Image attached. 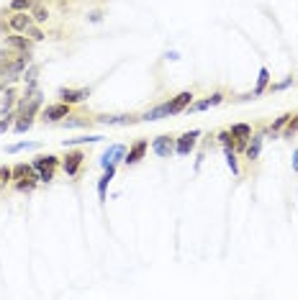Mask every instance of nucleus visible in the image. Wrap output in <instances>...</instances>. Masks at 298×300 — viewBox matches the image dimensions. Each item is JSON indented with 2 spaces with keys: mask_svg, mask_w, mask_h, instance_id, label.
Returning a JSON list of instances; mask_svg holds the SVG:
<instances>
[{
  "mask_svg": "<svg viewBox=\"0 0 298 300\" xmlns=\"http://www.w3.org/2000/svg\"><path fill=\"white\" fill-rule=\"evenodd\" d=\"M72 113V105L70 103H52V105H44L41 108V113H39V118L44 121V123H57V121H62V118H67Z\"/></svg>",
  "mask_w": 298,
  "mask_h": 300,
  "instance_id": "obj_1",
  "label": "nucleus"
},
{
  "mask_svg": "<svg viewBox=\"0 0 298 300\" xmlns=\"http://www.w3.org/2000/svg\"><path fill=\"white\" fill-rule=\"evenodd\" d=\"M198 136H201L198 128H193V131H185V134L175 136V154H178V157H188V154L196 149Z\"/></svg>",
  "mask_w": 298,
  "mask_h": 300,
  "instance_id": "obj_2",
  "label": "nucleus"
},
{
  "mask_svg": "<svg viewBox=\"0 0 298 300\" xmlns=\"http://www.w3.org/2000/svg\"><path fill=\"white\" fill-rule=\"evenodd\" d=\"M152 152H155L157 157H162V159L173 157V154H175V136H173V134H160V136H155V139H152Z\"/></svg>",
  "mask_w": 298,
  "mask_h": 300,
  "instance_id": "obj_3",
  "label": "nucleus"
},
{
  "mask_svg": "<svg viewBox=\"0 0 298 300\" xmlns=\"http://www.w3.org/2000/svg\"><path fill=\"white\" fill-rule=\"evenodd\" d=\"M82 162H85V152H80V149H72V152H67V157L59 162V167L65 169V175L77 177L80 169H82Z\"/></svg>",
  "mask_w": 298,
  "mask_h": 300,
  "instance_id": "obj_4",
  "label": "nucleus"
},
{
  "mask_svg": "<svg viewBox=\"0 0 298 300\" xmlns=\"http://www.w3.org/2000/svg\"><path fill=\"white\" fill-rule=\"evenodd\" d=\"M34 24V16L26 13V11H16L11 18H8V29L13 34H26V29Z\"/></svg>",
  "mask_w": 298,
  "mask_h": 300,
  "instance_id": "obj_5",
  "label": "nucleus"
},
{
  "mask_svg": "<svg viewBox=\"0 0 298 300\" xmlns=\"http://www.w3.org/2000/svg\"><path fill=\"white\" fill-rule=\"evenodd\" d=\"M90 98V88H59V100L62 103H70V105H75V103H82V100H88Z\"/></svg>",
  "mask_w": 298,
  "mask_h": 300,
  "instance_id": "obj_6",
  "label": "nucleus"
},
{
  "mask_svg": "<svg viewBox=\"0 0 298 300\" xmlns=\"http://www.w3.org/2000/svg\"><path fill=\"white\" fill-rule=\"evenodd\" d=\"M139 121H141V116H108V113L95 116V123H100V126H134Z\"/></svg>",
  "mask_w": 298,
  "mask_h": 300,
  "instance_id": "obj_7",
  "label": "nucleus"
},
{
  "mask_svg": "<svg viewBox=\"0 0 298 300\" xmlns=\"http://www.w3.org/2000/svg\"><path fill=\"white\" fill-rule=\"evenodd\" d=\"M146 149H149V141H146V139H136V141L129 146V152H126V159H123V162L129 164V167L136 164V162H141L144 154H146Z\"/></svg>",
  "mask_w": 298,
  "mask_h": 300,
  "instance_id": "obj_8",
  "label": "nucleus"
},
{
  "mask_svg": "<svg viewBox=\"0 0 298 300\" xmlns=\"http://www.w3.org/2000/svg\"><path fill=\"white\" fill-rule=\"evenodd\" d=\"M123 159H126V146H123V144H113V146H108V149L103 152L100 164L108 167V164H118V162H123Z\"/></svg>",
  "mask_w": 298,
  "mask_h": 300,
  "instance_id": "obj_9",
  "label": "nucleus"
},
{
  "mask_svg": "<svg viewBox=\"0 0 298 300\" xmlns=\"http://www.w3.org/2000/svg\"><path fill=\"white\" fill-rule=\"evenodd\" d=\"M219 103H224V93H214V95H208V98H203V100L190 103L185 111H188V113H201V111L214 108V105H219Z\"/></svg>",
  "mask_w": 298,
  "mask_h": 300,
  "instance_id": "obj_10",
  "label": "nucleus"
},
{
  "mask_svg": "<svg viewBox=\"0 0 298 300\" xmlns=\"http://www.w3.org/2000/svg\"><path fill=\"white\" fill-rule=\"evenodd\" d=\"M262 141H265V131H257V134L249 136V144H247V149H244V157H247L249 162L260 159V154H262Z\"/></svg>",
  "mask_w": 298,
  "mask_h": 300,
  "instance_id": "obj_11",
  "label": "nucleus"
},
{
  "mask_svg": "<svg viewBox=\"0 0 298 300\" xmlns=\"http://www.w3.org/2000/svg\"><path fill=\"white\" fill-rule=\"evenodd\" d=\"M6 47L16 49V52H31L34 39H29L26 34H11V36H6Z\"/></svg>",
  "mask_w": 298,
  "mask_h": 300,
  "instance_id": "obj_12",
  "label": "nucleus"
},
{
  "mask_svg": "<svg viewBox=\"0 0 298 300\" xmlns=\"http://www.w3.org/2000/svg\"><path fill=\"white\" fill-rule=\"evenodd\" d=\"M193 98H196L193 90H183V93H178L175 98H170V113H173V116H175V113H183L188 105L193 103Z\"/></svg>",
  "mask_w": 298,
  "mask_h": 300,
  "instance_id": "obj_13",
  "label": "nucleus"
},
{
  "mask_svg": "<svg viewBox=\"0 0 298 300\" xmlns=\"http://www.w3.org/2000/svg\"><path fill=\"white\" fill-rule=\"evenodd\" d=\"M173 113H170V100L155 105V108H149L146 113H141V121H160V118H170Z\"/></svg>",
  "mask_w": 298,
  "mask_h": 300,
  "instance_id": "obj_14",
  "label": "nucleus"
},
{
  "mask_svg": "<svg viewBox=\"0 0 298 300\" xmlns=\"http://www.w3.org/2000/svg\"><path fill=\"white\" fill-rule=\"evenodd\" d=\"M95 123V118H88V116H67L65 121H59V126L62 128H88V126H93Z\"/></svg>",
  "mask_w": 298,
  "mask_h": 300,
  "instance_id": "obj_15",
  "label": "nucleus"
},
{
  "mask_svg": "<svg viewBox=\"0 0 298 300\" xmlns=\"http://www.w3.org/2000/svg\"><path fill=\"white\" fill-rule=\"evenodd\" d=\"M105 172H103V177L98 180V198H100V203H105V190H108V182L113 180V175H116V164H108V167H103Z\"/></svg>",
  "mask_w": 298,
  "mask_h": 300,
  "instance_id": "obj_16",
  "label": "nucleus"
},
{
  "mask_svg": "<svg viewBox=\"0 0 298 300\" xmlns=\"http://www.w3.org/2000/svg\"><path fill=\"white\" fill-rule=\"evenodd\" d=\"M59 157H54V154H39L31 164H34V169H57L59 167Z\"/></svg>",
  "mask_w": 298,
  "mask_h": 300,
  "instance_id": "obj_17",
  "label": "nucleus"
},
{
  "mask_svg": "<svg viewBox=\"0 0 298 300\" xmlns=\"http://www.w3.org/2000/svg\"><path fill=\"white\" fill-rule=\"evenodd\" d=\"M270 85V70L267 67H260V77H257V88H254V98H260Z\"/></svg>",
  "mask_w": 298,
  "mask_h": 300,
  "instance_id": "obj_18",
  "label": "nucleus"
},
{
  "mask_svg": "<svg viewBox=\"0 0 298 300\" xmlns=\"http://www.w3.org/2000/svg\"><path fill=\"white\" fill-rule=\"evenodd\" d=\"M36 182H39V177H36V172H34V175H29V177L16 180V190H18V192H31V190L36 187Z\"/></svg>",
  "mask_w": 298,
  "mask_h": 300,
  "instance_id": "obj_19",
  "label": "nucleus"
},
{
  "mask_svg": "<svg viewBox=\"0 0 298 300\" xmlns=\"http://www.w3.org/2000/svg\"><path fill=\"white\" fill-rule=\"evenodd\" d=\"M229 131H231L234 141H237V139H249V136H252V126H247V123H234Z\"/></svg>",
  "mask_w": 298,
  "mask_h": 300,
  "instance_id": "obj_20",
  "label": "nucleus"
},
{
  "mask_svg": "<svg viewBox=\"0 0 298 300\" xmlns=\"http://www.w3.org/2000/svg\"><path fill=\"white\" fill-rule=\"evenodd\" d=\"M224 157H226V164L234 175H239V164H237V152H234V146H224Z\"/></svg>",
  "mask_w": 298,
  "mask_h": 300,
  "instance_id": "obj_21",
  "label": "nucleus"
},
{
  "mask_svg": "<svg viewBox=\"0 0 298 300\" xmlns=\"http://www.w3.org/2000/svg\"><path fill=\"white\" fill-rule=\"evenodd\" d=\"M31 126H34V116H18V121H13V131L24 134V131H29Z\"/></svg>",
  "mask_w": 298,
  "mask_h": 300,
  "instance_id": "obj_22",
  "label": "nucleus"
},
{
  "mask_svg": "<svg viewBox=\"0 0 298 300\" xmlns=\"http://www.w3.org/2000/svg\"><path fill=\"white\" fill-rule=\"evenodd\" d=\"M105 136H80V139H65V144L62 146H75V144H98V141H103Z\"/></svg>",
  "mask_w": 298,
  "mask_h": 300,
  "instance_id": "obj_23",
  "label": "nucleus"
},
{
  "mask_svg": "<svg viewBox=\"0 0 298 300\" xmlns=\"http://www.w3.org/2000/svg\"><path fill=\"white\" fill-rule=\"evenodd\" d=\"M36 169H34V164H16L13 167V180H21V177H29V175H34Z\"/></svg>",
  "mask_w": 298,
  "mask_h": 300,
  "instance_id": "obj_24",
  "label": "nucleus"
},
{
  "mask_svg": "<svg viewBox=\"0 0 298 300\" xmlns=\"http://www.w3.org/2000/svg\"><path fill=\"white\" fill-rule=\"evenodd\" d=\"M31 16H34V24H47V21H49V11L44 6H34Z\"/></svg>",
  "mask_w": 298,
  "mask_h": 300,
  "instance_id": "obj_25",
  "label": "nucleus"
},
{
  "mask_svg": "<svg viewBox=\"0 0 298 300\" xmlns=\"http://www.w3.org/2000/svg\"><path fill=\"white\" fill-rule=\"evenodd\" d=\"M36 6V0H11V13H16V11H29V8H34Z\"/></svg>",
  "mask_w": 298,
  "mask_h": 300,
  "instance_id": "obj_26",
  "label": "nucleus"
},
{
  "mask_svg": "<svg viewBox=\"0 0 298 300\" xmlns=\"http://www.w3.org/2000/svg\"><path fill=\"white\" fill-rule=\"evenodd\" d=\"M34 146H36L34 141H18V144H8L6 152H8V154H16V152H24V149H34Z\"/></svg>",
  "mask_w": 298,
  "mask_h": 300,
  "instance_id": "obj_27",
  "label": "nucleus"
},
{
  "mask_svg": "<svg viewBox=\"0 0 298 300\" xmlns=\"http://www.w3.org/2000/svg\"><path fill=\"white\" fill-rule=\"evenodd\" d=\"M16 88H6V98H3V111H11L13 108V100H16Z\"/></svg>",
  "mask_w": 298,
  "mask_h": 300,
  "instance_id": "obj_28",
  "label": "nucleus"
},
{
  "mask_svg": "<svg viewBox=\"0 0 298 300\" xmlns=\"http://www.w3.org/2000/svg\"><path fill=\"white\" fill-rule=\"evenodd\" d=\"M26 36H29V39H34V41H41V39H47V36H44V31H41V29H36L34 24L26 29Z\"/></svg>",
  "mask_w": 298,
  "mask_h": 300,
  "instance_id": "obj_29",
  "label": "nucleus"
},
{
  "mask_svg": "<svg viewBox=\"0 0 298 300\" xmlns=\"http://www.w3.org/2000/svg\"><path fill=\"white\" fill-rule=\"evenodd\" d=\"M39 182H52L54 180V169H36Z\"/></svg>",
  "mask_w": 298,
  "mask_h": 300,
  "instance_id": "obj_30",
  "label": "nucleus"
},
{
  "mask_svg": "<svg viewBox=\"0 0 298 300\" xmlns=\"http://www.w3.org/2000/svg\"><path fill=\"white\" fill-rule=\"evenodd\" d=\"M13 182V169L11 167H0V185Z\"/></svg>",
  "mask_w": 298,
  "mask_h": 300,
  "instance_id": "obj_31",
  "label": "nucleus"
},
{
  "mask_svg": "<svg viewBox=\"0 0 298 300\" xmlns=\"http://www.w3.org/2000/svg\"><path fill=\"white\" fill-rule=\"evenodd\" d=\"M13 118H16V113H8L3 121H0V134H6V131H11L13 128Z\"/></svg>",
  "mask_w": 298,
  "mask_h": 300,
  "instance_id": "obj_32",
  "label": "nucleus"
},
{
  "mask_svg": "<svg viewBox=\"0 0 298 300\" xmlns=\"http://www.w3.org/2000/svg\"><path fill=\"white\" fill-rule=\"evenodd\" d=\"M290 85H293V77H288V80H283V82H278V85H272V93H278V90H285V88H290Z\"/></svg>",
  "mask_w": 298,
  "mask_h": 300,
  "instance_id": "obj_33",
  "label": "nucleus"
},
{
  "mask_svg": "<svg viewBox=\"0 0 298 300\" xmlns=\"http://www.w3.org/2000/svg\"><path fill=\"white\" fill-rule=\"evenodd\" d=\"M293 172H298V149L293 152Z\"/></svg>",
  "mask_w": 298,
  "mask_h": 300,
  "instance_id": "obj_34",
  "label": "nucleus"
},
{
  "mask_svg": "<svg viewBox=\"0 0 298 300\" xmlns=\"http://www.w3.org/2000/svg\"><path fill=\"white\" fill-rule=\"evenodd\" d=\"M90 21H93V24H98V21H103V16L95 11V13H90Z\"/></svg>",
  "mask_w": 298,
  "mask_h": 300,
  "instance_id": "obj_35",
  "label": "nucleus"
},
{
  "mask_svg": "<svg viewBox=\"0 0 298 300\" xmlns=\"http://www.w3.org/2000/svg\"><path fill=\"white\" fill-rule=\"evenodd\" d=\"M6 88H8V85H6V80L0 77V93H6Z\"/></svg>",
  "mask_w": 298,
  "mask_h": 300,
  "instance_id": "obj_36",
  "label": "nucleus"
}]
</instances>
